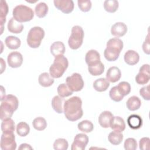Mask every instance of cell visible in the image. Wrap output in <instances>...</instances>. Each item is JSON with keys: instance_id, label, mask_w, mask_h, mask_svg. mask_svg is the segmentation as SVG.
Returning <instances> with one entry per match:
<instances>
[{"instance_id": "cell-28", "label": "cell", "mask_w": 150, "mask_h": 150, "mask_svg": "<svg viewBox=\"0 0 150 150\" xmlns=\"http://www.w3.org/2000/svg\"><path fill=\"white\" fill-rule=\"evenodd\" d=\"M5 42L6 46L9 49L12 50L18 49L21 44V40L18 38L13 36H7L5 39Z\"/></svg>"}, {"instance_id": "cell-29", "label": "cell", "mask_w": 150, "mask_h": 150, "mask_svg": "<svg viewBox=\"0 0 150 150\" xmlns=\"http://www.w3.org/2000/svg\"><path fill=\"white\" fill-rule=\"evenodd\" d=\"M8 12V6L5 1L2 0L1 1V16H0V22L1 28V33H2L4 29V24L6 22V16Z\"/></svg>"}, {"instance_id": "cell-42", "label": "cell", "mask_w": 150, "mask_h": 150, "mask_svg": "<svg viewBox=\"0 0 150 150\" xmlns=\"http://www.w3.org/2000/svg\"><path fill=\"white\" fill-rule=\"evenodd\" d=\"M78 6L80 9L83 12H88L91 9V2L90 1H81L79 0L77 1Z\"/></svg>"}, {"instance_id": "cell-6", "label": "cell", "mask_w": 150, "mask_h": 150, "mask_svg": "<svg viewBox=\"0 0 150 150\" xmlns=\"http://www.w3.org/2000/svg\"><path fill=\"white\" fill-rule=\"evenodd\" d=\"M45 36L44 30L39 26L31 28L27 36V43L32 48H38Z\"/></svg>"}, {"instance_id": "cell-40", "label": "cell", "mask_w": 150, "mask_h": 150, "mask_svg": "<svg viewBox=\"0 0 150 150\" xmlns=\"http://www.w3.org/2000/svg\"><path fill=\"white\" fill-rule=\"evenodd\" d=\"M121 94L124 97L128 95L131 91V86L127 81H121L117 86Z\"/></svg>"}, {"instance_id": "cell-4", "label": "cell", "mask_w": 150, "mask_h": 150, "mask_svg": "<svg viewBox=\"0 0 150 150\" xmlns=\"http://www.w3.org/2000/svg\"><path fill=\"white\" fill-rule=\"evenodd\" d=\"M69 66L67 59L63 55L56 57L53 63L49 68V73L53 78H60Z\"/></svg>"}, {"instance_id": "cell-8", "label": "cell", "mask_w": 150, "mask_h": 150, "mask_svg": "<svg viewBox=\"0 0 150 150\" xmlns=\"http://www.w3.org/2000/svg\"><path fill=\"white\" fill-rule=\"evenodd\" d=\"M66 82L67 86L73 92L81 91L84 84L81 76L77 73H74L67 77Z\"/></svg>"}, {"instance_id": "cell-43", "label": "cell", "mask_w": 150, "mask_h": 150, "mask_svg": "<svg viewBox=\"0 0 150 150\" xmlns=\"http://www.w3.org/2000/svg\"><path fill=\"white\" fill-rule=\"evenodd\" d=\"M139 94L141 97L145 100H149L150 96H149V86H146L142 87L139 90Z\"/></svg>"}, {"instance_id": "cell-24", "label": "cell", "mask_w": 150, "mask_h": 150, "mask_svg": "<svg viewBox=\"0 0 150 150\" xmlns=\"http://www.w3.org/2000/svg\"><path fill=\"white\" fill-rule=\"evenodd\" d=\"M110 86L109 81L104 78H100L96 80L93 83L94 88L98 91L103 92L106 91Z\"/></svg>"}, {"instance_id": "cell-22", "label": "cell", "mask_w": 150, "mask_h": 150, "mask_svg": "<svg viewBox=\"0 0 150 150\" xmlns=\"http://www.w3.org/2000/svg\"><path fill=\"white\" fill-rule=\"evenodd\" d=\"M65 100L59 96H54L52 100V106L53 110L59 114H62L64 111Z\"/></svg>"}, {"instance_id": "cell-31", "label": "cell", "mask_w": 150, "mask_h": 150, "mask_svg": "<svg viewBox=\"0 0 150 150\" xmlns=\"http://www.w3.org/2000/svg\"><path fill=\"white\" fill-rule=\"evenodd\" d=\"M108 139L111 144L118 145L121 143L123 139V135L121 132L112 131L109 134Z\"/></svg>"}, {"instance_id": "cell-46", "label": "cell", "mask_w": 150, "mask_h": 150, "mask_svg": "<svg viewBox=\"0 0 150 150\" xmlns=\"http://www.w3.org/2000/svg\"><path fill=\"white\" fill-rule=\"evenodd\" d=\"M32 147L28 144H26V143H23V144H22L19 147L18 149L19 150H21V149H32Z\"/></svg>"}, {"instance_id": "cell-23", "label": "cell", "mask_w": 150, "mask_h": 150, "mask_svg": "<svg viewBox=\"0 0 150 150\" xmlns=\"http://www.w3.org/2000/svg\"><path fill=\"white\" fill-rule=\"evenodd\" d=\"M8 30L13 33H20L23 29V25L16 21L13 18H11L8 23Z\"/></svg>"}, {"instance_id": "cell-13", "label": "cell", "mask_w": 150, "mask_h": 150, "mask_svg": "<svg viewBox=\"0 0 150 150\" xmlns=\"http://www.w3.org/2000/svg\"><path fill=\"white\" fill-rule=\"evenodd\" d=\"M8 65L12 68L20 67L23 63V57L19 52H12L10 53L7 57Z\"/></svg>"}, {"instance_id": "cell-15", "label": "cell", "mask_w": 150, "mask_h": 150, "mask_svg": "<svg viewBox=\"0 0 150 150\" xmlns=\"http://www.w3.org/2000/svg\"><path fill=\"white\" fill-rule=\"evenodd\" d=\"M127 32V26L123 22H117L114 23L111 29V34L117 38L123 36Z\"/></svg>"}, {"instance_id": "cell-16", "label": "cell", "mask_w": 150, "mask_h": 150, "mask_svg": "<svg viewBox=\"0 0 150 150\" xmlns=\"http://www.w3.org/2000/svg\"><path fill=\"white\" fill-rule=\"evenodd\" d=\"M121 77V73L118 67L112 66L110 67L106 73V79L111 83L118 81Z\"/></svg>"}, {"instance_id": "cell-44", "label": "cell", "mask_w": 150, "mask_h": 150, "mask_svg": "<svg viewBox=\"0 0 150 150\" xmlns=\"http://www.w3.org/2000/svg\"><path fill=\"white\" fill-rule=\"evenodd\" d=\"M149 138L148 137H143L139 140V149L142 150H146L149 149Z\"/></svg>"}, {"instance_id": "cell-41", "label": "cell", "mask_w": 150, "mask_h": 150, "mask_svg": "<svg viewBox=\"0 0 150 150\" xmlns=\"http://www.w3.org/2000/svg\"><path fill=\"white\" fill-rule=\"evenodd\" d=\"M124 146L126 150H135L137 148V141L133 138H128L125 139Z\"/></svg>"}, {"instance_id": "cell-7", "label": "cell", "mask_w": 150, "mask_h": 150, "mask_svg": "<svg viewBox=\"0 0 150 150\" xmlns=\"http://www.w3.org/2000/svg\"><path fill=\"white\" fill-rule=\"evenodd\" d=\"M84 36L83 28L80 26H74L71 29V35L68 40L69 47L73 50L79 49L83 43Z\"/></svg>"}, {"instance_id": "cell-11", "label": "cell", "mask_w": 150, "mask_h": 150, "mask_svg": "<svg viewBox=\"0 0 150 150\" xmlns=\"http://www.w3.org/2000/svg\"><path fill=\"white\" fill-rule=\"evenodd\" d=\"M149 65L145 64L140 67L139 71L135 77V81L138 84L143 85L146 84L149 81Z\"/></svg>"}, {"instance_id": "cell-30", "label": "cell", "mask_w": 150, "mask_h": 150, "mask_svg": "<svg viewBox=\"0 0 150 150\" xmlns=\"http://www.w3.org/2000/svg\"><path fill=\"white\" fill-rule=\"evenodd\" d=\"M35 11L38 17L40 18H43L48 12V6L45 2H40L36 5Z\"/></svg>"}, {"instance_id": "cell-18", "label": "cell", "mask_w": 150, "mask_h": 150, "mask_svg": "<svg viewBox=\"0 0 150 150\" xmlns=\"http://www.w3.org/2000/svg\"><path fill=\"white\" fill-rule=\"evenodd\" d=\"M111 128L114 131L121 132L125 129V123L123 118L120 117H113L110 125Z\"/></svg>"}, {"instance_id": "cell-39", "label": "cell", "mask_w": 150, "mask_h": 150, "mask_svg": "<svg viewBox=\"0 0 150 150\" xmlns=\"http://www.w3.org/2000/svg\"><path fill=\"white\" fill-rule=\"evenodd\" d=\"M69 146L68 142L64 138H58L53 144V148L56 150H66Z\"/></svg>"}, {"instance_id": "cell-19", "label": "cell", "mask_w": 150, "mask_h": 150, "mask_svg": "<svg viewBox=\"0 0 150 150\" xmlns=\"http://www.w3.org/2000/svg\"><path fill=\"white\" fill-rule=\"evenodd\" d=\"M124 59L127 64L132 66L138 63L139 60V56L137 52L133 50H129L125 52Z\"/></svg>"}, {"instance_id": "cell-35", "label": "cell", "mask_w": 150, "mask_h": 150, "mask_svg": "<svg viewBox=\"0 0 150 150\" xmlns=\"http://www.w3.org/2000/svg\"><path fill=\"white\" fill-rule=\"evenodd\" d=\"M30 131V127L29 125L25 122H20L16 126L17 134L21 137L26 136Z\"/></svg>"}, {"instance_id": "cell-2", "label": "cell", "mask_w": 150, "mask_h": 150, "mask_svg": "<svg viewBox=\"0 0 150 150\" xmlns=\"http://www.w3.org/2000/svg\"><path fill=\"white\" fill-rule=\"evenodd\" d=\"M1 101L0 118L2 121L12 116L14 111L18 107L19 101L17 97L12 94L5 96Z\"/></svg>"}, {"instance_id": "cell-17", "label": "cell", "mask_w": 150, "mask_h": 150, "mask_svg": "<svg viewBox=\"0 0 150 150\" xmlns=\"http://www.w3.org/2000/svg\"><path fill=\"white\" fill-rule=\"evenodd\" d=\"M112 114L109 111H104L102 112L98 117V122L100 125L105 128L110 127L111 121L113 118Z\"/></svg>"}, {"instance_id": "cell-20", "label": "cell", "mask_w": 150, "mask_h": 150, "mask_svg": "<svg viewBox=\"0 0 150 150\" xmlns=\"http://www.w3.org/2000/svg\"><path fill=\"white\" fill-rule=\"evenodd\" d=\"M50 52L54 57L62 56L65 53V46L62 42L57 41L52 44L50 46Z\"/></svg>"}, {"instance_id": "cell-27", "label": "cell", "mask_w": 150, "mask_h": 150, "mask_svg": "<svg viewBox=\"0 0 150 150\" xmlns=\"http://www.w3.org/2000/svg\"><path fill=\"white\" fill-rule=\"evenodd\" d=\"M1 130L2 133H12L15 131V122L9 118L2 120L1 123Z\"/></svg>"}, {"instance_id": "cell-3", "label": "cell", "mask_w": 150, "mask_h": 150, "mask_svg": "<svg viewBox=\"0 0 150 150\" xmlns=\"http://www.w3.org/2000/svg\"><path fill=\"white\" fill-rule=\"evenodd\" d=\"M123 48L122 41L117 38L110 39L107 43V47L104 50V55L106 60L109 62L115 61L119 57Z\"/></svg>"}, {"instance_id": "cell-1", "label": "cell", "mask_w": 150, "mask_h": 150, "mask_svg": "<svg viewBox=\"0 0 150 150\" xmlns=\"http://www.w3.org/2000/svg\"><path fill=\"white\" fill-rule=\"evenodd\" d=\"M82 101L77 96H74L66 100L64 104V114L70 121H75L81 118L83 115L81 108Z\"/></svg>"}, {"instance_id": "cell-26", "label": "cell", "mask_w": 150, "mask_h": 150, "mask_svg": "<svg viewBox=\"0 0 150 150\" xmlns=\"http://www.w3.org/2000/svg\"><path fill=\"white\" fill-rule=\"evenodd\" d=\"M141 105V101L137 96H133L129 97L126 103L128 109L130 111H135L139 108Z\"/></svg>"}, {"instance_id": "cell-38", "label": "cell", "mask_w": 150, "mask_h": 150, "mask_svg": "<svg viewBox=\"0 0 150 150\" xmlns=\"http://www.w3.org/2000/svg\"><path fill=\"white\" fill-rule=\"evenodd\" d=\"M109 96L111 100L115 102H119L121 101L124 98V96L121 94L117 86L112 87L111 88L109 91Z\"/></svg>"}, {"instance_id": "cell-10", "label": "cell", "mask_w": 150, "mask_h": 150, "mask_svg": "<svg viewBox=\"0 0 150 150\" xmlns=\"http://www.w3.org/2000/svg\"><path fill=\"white\" fill-rule=\"evenodd\" d=\"M88 142V136L83 133L77 134L71 144V150H84Z\"/></svg>"}, {"instance_id": "cell-14", "label": "cell", "mask_w": 150, "mask_h": 150, "mask_svg": "<svg viewBox=\"0 0 150 150\" xmlns=\"http://www.w3.org/2000/svg\"><path fill=\"white\" fill-rule=\"evenodd\" d=\"M85 60L88 66L96 65L101 62L100 55L97 50L94 49L90 50L86 54Z\"/></svg>"}, {"instance_id": "cell-32", "label": "cell", "mask_w": 150, "mask_h": 150, "mask_svg": "<svg viewBox=\"0 0 150 150\" xmlns=\"http://www.w3.org/2000/svg\"><path fill=\"white\" fill-rule=\"evenodd\" d=\"M119 4L116 0H106L104 2V9L110 13H114L118 8Z\"/></svg>"}, {"instance_id": "cell-5", "label": "cell", "mask_w": 150, "mask_h": 150, "mask_svg": "<svg viewBox=\"0 0 150 150\" xmlns=\"http://www.w3.org/2000/svg\"><path fill=\"white\" fill-rule=\"evenodd\" d=\"M13 18L18 22L22 23L31 21L34 16V12L30 8L24 5L15 6L12 11Z\"/></svg>"}, {"instance_id": "cell-36", "label": "cell", "mask_w": 150, "mask_h": 150, "mask_svg": "<svg viewBox=\"0 0 150 150\" xmlns=\"http://www.w3.org/2000/svg\"><path fill=\"white\" fill-rule=\"evenodd\" d=\"M33 128L38 131L44 130L47 127V122L46 120L43 117H37L35 118L32 122Z\"/></svg>"}, {"instance_id": "cell-21", "label": "cell", "mask_w": 150, "mask_h": 150, "mask_svg": "<svg viewBox=\"0 0 150 150\" xmlns=\"http://www.w3.org/2000/svg\"><path fill=\"white\" fill-rule=\"evenodd\" d=\"M127 124L132 129H138L142 125V120L137 114H132L127 118Z\"/></svg>"}, {"instance_id": "cell-33", "label": "cell", "mask_w": 150, "mask_h": 150, "mask_svg": "<svg viewBox=\"0 0 150 150\" xmlns=\"http://www.w3.org/2000/svg\"><path fill=\"white\" fill-rule=\"evenodd\" d=\"M88 70L93 76H100L102 74L104 71V66L101 62L96 65L88 66Z\"/></svg>"}, {"instance_id": "cell-25", "label": "cell", "mask_w": 150, "mask_h": 150, "mask_svg": "<svg viewBox=\"0 0 150 150\" xmlns=\"http://www.w3.org/2000/svg\"><path fill=\"white\" fill-rule=\"evenodd\" d=\"M38 81L40 86L44 87H47L53 84L54 79L48 73L44 72L39 75Z\"/></svg>"}, {"instance_id": "cell-12", "label": "cell", "mask_w": 150, "mask_h": 150, "mask_svg": "<svg viewBox=\"0 0 150 150\" xmlns=\"http://www.w3.org/2000/svg\"><path fill=\"white\" fill-rule=\"evenodd\" d=\"M54 6L64 13H70L74 9V2L72 0H54Z\"/></svg>"}, {"instance_id": "cell-37", "label": "cell", "mask_w": 150, "mask_h": 150, "mask_svg": "<svg viewBox=\"0 0 150 150\" xmlns=\"http://www.w3.org/2000/svg\"><path fill=\"white\" fill-rule=\"evenodd\" d=\"M57 93L59 96L63 98L69 97L73 94V91L69 88L67 84L64 83H62L58 86Z\"/></svg>"}, {"instance_id": "cell-34", "label": "cell", "mask_w": 150, "mask_h": 150, "mask_svg": "<svg viewBox=\"0 0 150 150\" xmlns=\"http://www.w3.org/2000/svg\"><path fill=\"white\" fill-rule=\"evenodd\" d=\"M78 129L83 132H91L94 129L93 123L89 120H83L77 125Z\"/></svg>"}, {"instance_id": "cell-9", "label": "cell", "mask_w": 150, "mask_h": 150, "mask_svg": "<svg viewBox=\"0 0 150 150\" xmlns=\"http://www.w3.org/2000/svg\"><path fill=\"white\" fill-rule=\"evenodd\" d=\"M13 132L2 133L1 137V148L2 150H15L16 148Z\"/></svg>"}, {"instance_id": "cell-45", "label": "cell", "mask_w": 150, "mask_h": 150, "mask_svg": "<svg viewBox=\"0 0 150 150\" xmlns=\"http://www.w3.org/2000/svg\"><path fill=\"white\" fill-rule=\"evenodd\" d=\"M149 47H150V45H149V34H148L146 36L145 40L144 41L142 45V49L145 53L147 54H149L150 53Z\"/></svg>"}]
</instances>
